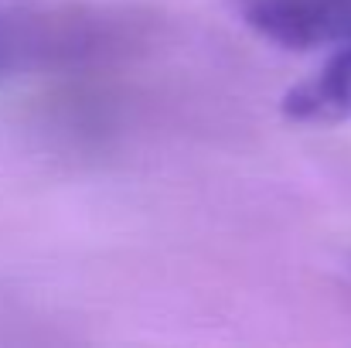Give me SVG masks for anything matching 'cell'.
Segmentation results:
<instances>
[{
    "instance_id": "6da1fadb",
    "label": "cell",
    "mask_w": 351,
    "mask_h": 348,
    "mask_svg": "<svg viewBox=\"0 0 351 348\" xmlns=\"http://www.w3.org/2000/svg\"><path fill=\"white\" fill-rule=\"evenodd\" d=\"M259 24L276 41L338 45L335 55L304 79L283 103L297 123H341L351 116V0H259Z\"/></svg>"
}]
</instances>
